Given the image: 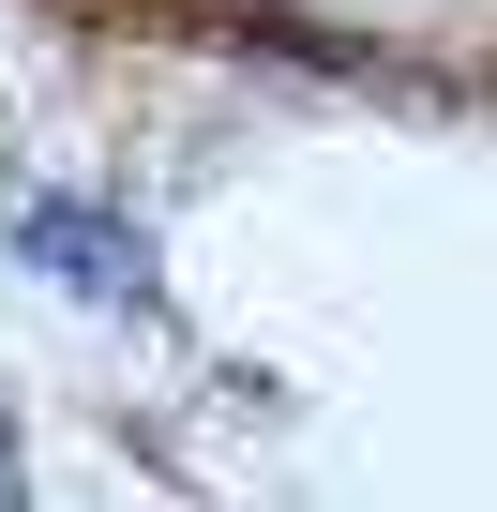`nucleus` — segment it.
Returning <instances> with one entry per match:
<instances>
[{
    "label": "nucleus",
    "mask_w": 497,
    "mask_h": 512,
    "mask_svg": "<svg viewBox=\"0 0 497 512\" xmlns=\"http://www.w3.org/2000/svg\"><path fill=\"white\" fill-rule=\"evenodd\" d=\"M16 256H46V272H61L76 302H136V287H151L136 226H106L91 196H16Z\"/></svg>",
    "instance_id": "f257e3e1"
}]
</instances>
